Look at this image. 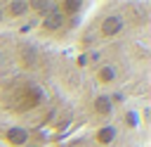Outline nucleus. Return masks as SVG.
Instances as JSON below:
<instances>
[{"mask_svg":"<svg viewBox=\"0 0 151 147\" xmlns=\"http://www.w3.org/2000/svg\"><path fill=\"white\" fill-rule=\"evenodd\" d=\"M142 116L99 97L71 52L0 31V147H137Z\"/></svg>","mask_w":151,"mask_h":147,"instance_id":"f257e3e1","label":"nucleus"},{"mask_svg":"<svg viewBox=\"0 0 151 147\" xmlns=\"http://www.w3.org/2000/svg\"><path fill=\"white\" fill-rule=\"evenodd\" d=\"M149 7L101 5L78 28L76 64L87 85L111 104L146 114L149 92Z\"/></svg>","mask_w":151,"mask_h":147,"instance_id":"f03ea898","label":"nucleus"},{"mask_svg":"<svg viewBox=\"0 0 151 147\" xmlns=\"http://www.w3.org/2000/svg\"><path fill=\"white\" fill-rule=\"evenodd\" d=\"M45 9H50V5L40 2H0V31H17L14 24L19 21V28L24 31L21 21H35L38 28V17H45ZM26 33V31H24Z\"/></svg>","mask_w":151,"mask_h":147,"instance_id":"7ed1b4c3","label":"nucleus"}]
</instances>
